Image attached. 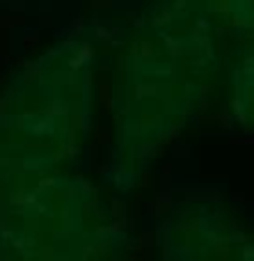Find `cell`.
<instances>
[{"mask_svg": "<svg viewBox=\"0 0 254 261\" xmlns=\"http://www.w3.org/2000/svg\"><path fill=\"white\" fill-rule=\"evenodd\" d=\"M218 30L197 0H160L128 30L112 73L110 181L119 193L135 188L209 99Z\"/></svg>", "mask_w": 254, "mask_h": 261, "instance_id": "6da1fadb", "label": "cell"}, {"mask_svg": "<svg viewBox=\"0 0 254 261\" xmlns=\"http://www.w3.org/2000/svg\"><path fill=\"white\" fill-rule=\"evenodd\" d=\"M94 119V53L67 37L0 85V188L64 172Z\"/></svg>", "mask_w": 254, "mask_h": 261, "instance_id": "7a4b0ae2", "label": "cell"}, {"mask_svg": "<svg viewBox=\"0 0 254 261\" xmlns=\"http://www.w3.org/2000/svg\"><path fill=\"white\" fill-rule=\"evenodd\" d=\"M124 243L101 193L67 170L0 188V259H108Z\"/></svg>", "mask_w": 254, "mask_h": 261, "instance_id": "3957f363", "label": "cell"}, {"mask_svg": "<svg viewBox=\"0 0 254 261\" xmlns=\"http://www.w3.org/2000/svg\"><path fill=\"white\" fill-rule=\"evenodd\" d=\"M158 248L177 261H254V231L218 202L192 199L160 222Z\"/></svg>", "mask_w": 254, "mask_h": 261, "instance_id": "277c9868", "label": "cell"}, {"mask_svg": "<svg viewBox=\"0 0 254 261\" xmlns=\"http://www.w3.org/2000/svg\"><path fill=\"white\" fill-rule=\"evenodd\" d=\"M229 108L238 126L254 133V37L229 69Z\"/></svg>", "mask_w": 254, "mask_h": 261, "instance_id": "5b68a950", "label": "cell"}, {"mask_svg": "<svg viewBox=\"0 0 254 261\" xmlns=\"http://www.w3.org/2000/svg\"><path fill=\"white\" fill-rule=\"evenodd\" d=\"M218 23L234 32L254 37V0H197Z\"/></svg>", "mask_w": 254, "mask_h": 261, "instance_id": "8992f818", "label": "cell"}]
</instances>
